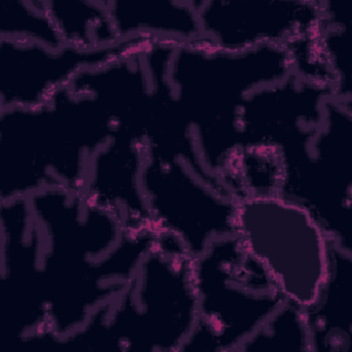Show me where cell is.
Wrapping results in <instances>:
<instances>
[{"mask_svg": "<svg viewBox=\"0 0 352 352\" xmlns=\"http://www.w3.org/2000/svg\"><path fill=\"white\" fill-rule=\"evenodd\" d=\"M114 122L102 102L67 85L38 107L0 109V202L47 187L82 192Z\"/></svg>", "mask_w": 352, "mask_h": 352, "instance_id": "3", "label": "cell"}, {"mask_svg": "<svg viewBox=\"0 0 352 352\" xmlns=\"http://www.w3.org/2000/svg\"><path fill=\"white\" fill-rule=\"evenodd\" d=\"M0 38L38 43L54 50L63 45L43 0H0Z\"/></svg>", "mask_w": 352, "mask_h": 352, "instance_id": "16", "label": "cell"}, {"mask_svg": "<svg viewBox=\"0 0 352 352\" xmlns=\"http://www.w3.org/2000/svg\"><path fill=\"white\" fill-rule=\"evenodd\" d=\"M195 322L192 257L173 234L160 231L124 292L99 305L56 346L180 352Z\"/></svg>", "mask_w": 352, "mask_h": 352, "instance_id": "4", "label": "cell"}, {"mask_svg": "<svg viewBox=\"0 0 352 352\" xmlns=\"http://www.w3.org/2000/svg\"><path fill=\"white\" fill-rule=\"evenodd\" d=\"M29 204L44 235L45 329L63 337L124 292L158 231L125 228L117 213L63 187L43 188Z\"/></svg>", "mask_w": 352, "mask_h": 352, "instance_id": "1", "label": "cell"}, {"mask_svg": "<svg viewBox=\"0 0 352 352\" xmlns=\"http://www.w3.org/2000/svg\"><path fill=\"white\" fill-rule=\"evenodd\" d=\"M192 285L197 322L180 352H235L285 302L235 235L212 241L192 258Z\"/></svg>", "mask_w": 352, "mask_h": 352, "instance_id": "6", "label": "cell"}, {"mask_svg": "<svg viewBox=\"0 0 352 352\" xmlns=\"http://www.w3.org/2000/svg\"><path fill=\"white\" fill-rule=\"evenodd\" d=\"M235 173L243 194L278 192L282 180V166L278 155L267 148L239 150Z\"/></svg>", "mask_w": 352, "mask_h": 352, "instance_id": "17", "label": "cell"}, {"mask_svg": "<svg viewBox=\"0 0 352 352\" xmlns=\"http://www.w3.org/2000/svg\"><path fill=\"white\" fill-rule=\"evenodd\" d=\"M43 4L63 44L98 48L120 41L106 1L43 0Z\"/></svg>", "mask_w": 352, "mask_h": 352, "instance_id": "14", "label": "cell"}, {"mask_svg": "<svg viewBox=\"0 0 352 352\" xmlns=\"http://www.w3.org/2000/svg\"><path fill=\"white\" fill-rule=\"evenodd\" d=\"M279 161L278 194L305 208L336 246L352 253V103L326 99L311 142Z\"/></svg>", "mask_w": 352, "mask_h": 352, "instance_id": "7", "label": "cell"}, {"mask_svg": "<svg viewBox=\"0 0 352 352\" xmlns=\"http://www.w3.org/2000/svg\"><path fill=\"white\" fill-rule=\"evenodd\" d=\"M276 351H311L304 311L290 302H283L239 344L235 352Z\"/></svg>", "mask_w": 352, "mask_h": 352, "instance_id": "15", "label": "cell"}, {"mask_svg": "<svg viewBox=\"0 0 352 352\" xmlns=\"http://www.w3.org/2000/svg\"><path fill=\"white\" fill-rule=\"evenodd\" d=\"M292 73V56L283 45H260L243 52L220 51L201 40L175 45L168 78L199 160L235 198L243 194L235 173L242 103L254 89Z\"/></svg>", "mask_w": 352, "mask_h": 352, "instance_id": "2", "label": "cell"}, {"mask_svg": "<svg viewBox=\"0 0 352 352\" xmlns=\"http://www.w3.org/2000/svg\"><path fill=\"white\" fill-rule=\"evenodd\" d=\"M140 188L157 231L173 234L192 258L235 234L236 198L204 183L180 158L146 157Z\"/></svg>", "mask_w": 352, "mask_h": 352, "instance_id": "8", "label": "cell"}, {"mask_svg": "<svg viewBox=\"0 0 352 352\" xmlns=\"http://www.w3.org/2000/svg\"><path fill=\"white\" fill-rule=\"evenodd\" d=\"M160 40L132 36L98 48L63 44L54 50L38 43L0 38V109L43 106L81 72L142 55Z\"/></svg>", "mask_w": 352, "mask_h": 352, "instance_id": "9", "label": "cell"}, {"mask_svg": "<svg viewBox=\"0 0 352 352\" xmlns=\"http://www.w3.org/2000/svg\"><path fill=\"white\" fill-rule=\"evenodd\" d=\"M106 4L120 40L151 36L175 43H188L201 37L197 1L110 0Z\"/></svg>", "mask_w": 352, "mask_h": 352, "instance_id": "13", "label": "cell"}, {"mask_svg": "<svg viewBox=\"0 0 352 352\" xmlns=\"http://www.w3.org/2000/svg\"><path fill=\"white\" fill-rule=\"evenodd\" d=\"M285 302L305 311L330 271L333 242L301 205L278 192L236 198L235 234Z\"/></svg>", "mask_w": 352, "mask_h": 352, "instance_id": "5", "label": "cell"}, {"mask_svg": "<svg viewBox=\"0 0 352 352\" xmlns=\"http://www.w3.org/2000/svg\"><path fill=\"white\" fill-rule=\"evenodd\" d=\"M1 309L8 334L25 338L47 327L43 230L29 198L1 201Z\"/></svg>", "mask_w": 352, "mask_h": 352, "instance_id": "11", "label": "cell"}, {"mask_svg": "<svg viewBox=\"0 0 352 352\" xmlns=\"http://www.w3.org/2000/svg\"><path fill=\"white\" fill-rule=\"evenodd\" d=\"M201 40L226 52L260 45L290 47L318 40L323 28L320 1H197Z\"/></svg>", "mask_w": 352, "mask_h": 352, "instance_id": "10", "label": "cell"}, {"mask_svg": "<svg viewBox=\"0 0 352 352\" xmlns=\"http://www.w3.org/2000/svg\"><path fill=\"white\" fill-rule=\"evenodd\" d=\"M304 316L311 351L345 352L351 348L352 253L333 245L327 279Z\"/></svg>", "mask_w": 352, "mask_h": 352, "instance_id": "12", "label": "cell"}]
</instances>
